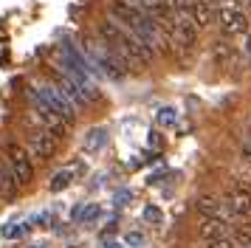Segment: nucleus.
Instances as JSON below:
<instances>
[{
	"label": "nucleus",
	"mask_w": 251,
	"mask_h": 248,
	"mask_svg": "<svg viewBox=\"0 0 251 248\" xmlns=\"http://www.w3.org/2000/svg\"><path fill=\"white\" fill-rule=\"evenodd\" d=\"M158 124L161 127H175V124H178V113L172 110V107H161L158 110Z\"/></svg>",
	"instance_id": "obj_17"
},
{
	"label": "nucleus",
	"mask_w": 251,
	"mask_h": 248,
	"mask_svg": "<svg viewBox=\"0 0 251 248\" xmlns=\"http://www.w3.org/2000/svg\"><path fill=\"white\" fill-rule=\"evenodd\" d=\"M217 20H220V28L226 37H237V34H249V17L246 11L240 9L237 3H223L217 6Z\"/></svg>",
	"instance_id": "obj_4"
},
{
	"label": "nucleus",
	"mask_w": 251,
	"mask_h": 248,
	"mask_svg": "<svg viewBox=\"0 0 251 248\" xmlns=\"http://www.w3.org/2000/svg\"><path fill=\"white\" fill-rule=\"evenodd\" d=\"M150 147L161 149V138H158V133H150Z\"/></svg>",
	"instance_id": "obj_24"
},
{
	"label": "nucleus",
	"mask_w": 251,
	"mask_h": 248,
	"mask_svg": "<svg viewBox=\"0 0 251 248\" xmlns=\"http://www.w3.org/2000/svg\"><path fill=\"white\" fill-rule=\"evenodd\" d=\"M17 192H20V180L14 175V169L9 167V161L3 158V161H0V198H3V200H14Z\"/></svg>",
	"instance_id": "obj_8"
},
{
	"label": "nucleus",
	"mask_w": 251,
	"mask_h": 248,
	"mask_svg": "<svg viewBox=\"0 0 251 248\" xmlns=\"http://www.w3.org/2000/svg\"><path fill=\"white\" fill-rule=\"evenodd\" d=\"M170 34H172V45L178 48H192L198 34H201V25L195 23L192 9H178L172 11L170 17Z\"/></svg>",
	"instance_id": "obj_3"
},
{
	"label": "nucleus",
	"mask_w": 251,
	"mask_h": 248,
	"mask_svg": "<svg viewBox=\"0 0 251 248\" xmlns=\"http://www.w3.org/2000/svg\"><path fill=\"white\" fill-rule=\"evenodd\" d=\"M57 85H59V88H62V90H65V96H68V99H71V104H74L76 110H82L85 104H91V101L85 99V93H82V90L76 88V85H74V82H71V79L65 76V74H62V71H59V74H57Z\"/></svg>",
	"instance_id": "obj_12"
},
{
	"label": "nucleus",
	"mask_w": 251,
	"mask_h": 248,
	"mask_svg": "<svg viewBox=\"0 0 251 248\" xmlns=\"http://www.w3.org/2000/svg\"><path fill=\"white\" fill-rule=\"evenodd\" d=\"M127 3H133L136 9H141L144 14H150V17H155L158 23H164V20H170L172 17L170 6H167L164 0H127Z\"/></svg>",
	"instance_id": "obj_10"
},
{
	"label": "nucleus",
	"mask_w": 251,
	"mask_h": 248,
	"mask_svg": "<svg viewBox=\"0 0 251 248\" xmlns=\"http://www.w3.org/2000/svg\"><path fill=\"white\" fill-rule=\"evenodd\" d=\"M212 3H206V0H195L192 3V14H195V23L201 25V28H206L209 25V20H212Z\"/></svg>",
	"instance_id": "obj_15"
},
{
	"label": "nucleus",
	"mask_w": 251,
	"mask_h": 248,
	"mask_svg": "<svg viewBox=\"0 0 251 248\" xmlns=\"http://www.w3.org/2000/svg\"><path fill=\"white\" fill-rule=\"evenodd\" d=\"M59 147V138L54 133H48L43 127H34L31 133H28V152L34 161H48V158L57 152Z\"/></svg>",
	"instance_id": "obj_6"
},
{
	"label": "nucleus",
	"mask_w": 251,
	"mask_h": 248,
	"mask_svg": "<svg viewBox=\"0 0 251 248\" xmlns=\"http://www.w3.org/2000/svg\"><path fill=\"white\" fill-rule=\"evenodd\" d=\"M127 200H133V192H116V198H113V203H116V206H125V203Z\"/></svg>",
	"instance_id": "obj_21"
},
{
	"label": "nucleus",
	"mask_w": 251,
	"mask_h": 248,
	"mask_svg": "<svg viewBox=\"0 0 251 248\" xmlns=\"http://www.w3.org/2000/svg\"><path fill=\"white\" fill-rule=\"evenodd\" d=\"M104 144H107V130H104V127H93L91 133L85 135V141H82V149L93 155V152H99Z\"/></svg>",
	"instance_id": "obj_14"
},
{
	"label": "nucleus",
	"mask_w": 251,
	"mask_h": 248,
	"mask_svg": "<svg viewBox=\"0 0 251 248\" xmlns=\"http://www.w3.org/2000/svg\"><path fill=\"white\" fill-rule=\"evenodd\" d=\"M6 161H9V167L14 169L20 186L31 183V178H34V158H31V152H28L23 144H14L12 141V144L6 147Z\"/></svg>",
	"instance_id": "obj_5"
},
{
	"label": "nucleus",
	"mask_w": 251,
	"mask_h": 248,
	"mask_svg": "<svg viewBox=\"0 0 251 248\" xmlns=\"http://www.w3.org/2000/svg\"><path fill=\"white\" fill-rule=\"evenodd\" d=\"M170 11H178V9H192V0H164Z\"/></svg>",
	"instance_id": "obj_20"
},
{
	"label": "nucleus",
	"mask_w": 251,
	"mask_h": 248,
	"mask_svg": "<svg viewBox=\"0 0 251 248\" xmlns=\"http://www.w3.org/2000/svg\"><path fill=\"white\" fill-rule=\"evenodd\" d=\"M226 203L240 217H249L251 214V186H234V189H228Z\"/></svg>",
	"instance_id": "obj_9"
},
{
	"label": "nucleus",
	"mask_w": 251,
	"mask_h": 248,
	"mask_svg": "<svg viewBox=\"0 0 251 248\" xmlns=\"http://www.w3.org/2000/svg\"><path fill=\"white\" fill-rule=\"evenodd\" d=\"M96 34H99L104 43H107V45L116 51V54L125 59L127 68H133V65H136V68H144V65H150V62L155 59V51H152V48H147V45L141 43L136 34L127 31L125 25L113 23L110 17L99 23Z\"/></svg>",
	"instance_id": "obj_1"
},
{
	"label": "nucleus",
	"mask_w": 251,
	"mask_h": 248,
	"mask_svg": "<svg viewBox=\"0 0 251 248\" xmlns=\"http://www.w3.org/2000/svg\"><path fill=\"white\" fill-rule=\"evenodd\" d=\"M228 240H231V248H251V237L246 231H231Z\"/></svg>",
	"instance_id": "obj_18"
},
{
	"label": "nucleus",
	"mask_w": 251,
	"mask_h": 248,
	"mask_svg": "<svg viewBox=\"0 0 251 248\" xmlns=\"http://www.w3.org/2000/svg\"><path fill=\"white\" fill-rule=\"evenodd\" d=\"M127 246H141V234H127Z\"/></svg>",
	"instance_id": "obj_23"
},
{
	"label": "nucleus",
	"mask_w": 251,
	"mask_h": 248,
	"mask_svg": "<svg viewBox=\"0 0 251 248\" xmlns=\"http://www.w3.org/2000/svg\"><path fill=\"white\" fill-rule=\"evenodd\" d=\"M25 231H28V225H17V228H3V234H6V237H23L25 234Z\"/></svg>",
	"instance_id": "obj_22"
},
{
	"label": "nucleus",
	"mask_w": 251,
	"mask_h": 248,
	"mask_svg": "<svg viewBox=\"0 0 251 248\" xmlns=\"http://www.w3.org/2000/svg\"><path fill=\"white\" fill-rule=\"evenodd\" d=\"M85 54L91 59V65L96 68L99 74H104L107 79H125L127 71H130L125 59L116 54L99 34H96V37H85Z\"/></svg>",
	"instance_id": "obj_2"
},
{
	"label": "nucleus",
	"mask_w": 251,
	"mask_h": 248,
	"mask_svg": "<svg viewBox=\"0 0 251 248\" xmlns=\"http://www.w3.org/2000/svg\"><path fill=\"white\" fill-rule=\"evenodd\" d=\"M234 231L228 223H223V220H215V217H203V225H201V237L203 240H223V237H228Z\"/></svg>",
	"instance_id": "obj_11"
},
{
	"label": "nucleus",
	"mask_w": 251,
	"mask_h": 248,
	"mask_svg": "<svg viewBox=\"0 0 251 248\" xmlns=\"http://www.w3.org/2000/svg\"><path fill=\"white\" fill-rule=\"evenodd\" d=\"M71 180H74V169H59L57 175L51 178V183H48V189L51 192H59V189H65Z\"/></svg>",
	"instance_id": "obj_16"
},
{
	"label": "nucleus",
	"mask_w": 251,
	"mask_h": 248,
	"mask_svg": "<svg viewBox=\"0 0 251 248\" xmlns=\"http://www.w3.org/2000/svg\"><path fill=\"white\" fill-rule=\"evenodd\" d=\"M144 220H147V223H164V214H161V209L158 206H147V209H144Z\"/></svg>",
	"instance_id": "obj_19"
},
{
	"label": "nucleus",
	"mask_w": 251,
	"mask_h": 248,
	"mask_svg": "<svg viewBox=\"0 0 251 248\" xmlns=\"http://www.w3.org/2000/svg\"><path fill=\"white\" fill-rule=\"evenodd\" d=\"M212 59H215L220 68H231V62L237 59V48L226 40H217L215 48H212Z\"/></svg>",
	"instance_id": "obj_13"
},
{
	"label": "nucleus",
	"mask_w": 251,
	"mask_h": 248,
	"mask_svg": "<svg viewBox=\"0 0 251 248\" xmlns=\"http://www.w3.org/2000/svg\"><path fill=\"white\" fill-rule=\"evenodd\" d=\"M246 51H249V56H251V34H249V43H246Z\"/></svg>",
	"instance_id": "obj_25"
},
{
	"label": "nucleus",
	"mask_w": 251,
	"mask_h": 248,
	"mask_svg": "<svg viewBox=\"0 0 251 248\" xmlns=\"http://www.w3.org/2000/svg\"><path fill=\"white\" fill-rule=\"evenodd\" d=\"M37 85H40V90L46 93V99L51 101V107H54V110H57L68 124H74V119H76V107L71 104V99L65 96V90L59 88L57 82H37Z\"/></svg>",
	"instance_id": "obj_7"
}]
</instances>
